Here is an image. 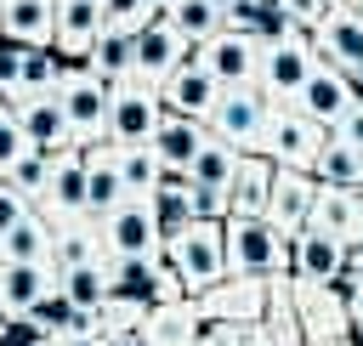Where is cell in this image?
<instances>
[{
    "mask_svg": "<svg viewBox=\"0 0 363 346\" xmlns=\"http://www.w3.org/2000/svg\"><path fill=\"white\" fill-rule=\"evenodd\" d=\"M227 272L233 278H289V238L261 216V221H238L227 216Z\"/></svg>",
    "mask_w": 363,
    "mask_h": 346,
    "instance_id": "1",
    "label": "cell"
},
{
    "mask_svg": "<svg viewBox=\"0 0 363 346\" xmlns=\"http://www.w3.org/2000/svg\"><path fill=\"white\" fill-rule=\"evenodd\" d=\"M164 261L187 284V295H204L210 284L227 278V221H193L182 238L164 244Z\"/></svg>",
    "mask_w": 363,
    "mask_h": 346,
    "instance_id": "2",
    "label": "cell"
},
{
    "mask_svg": "<svg viewBox=\"0 0 363 346\" xmlns=\"http://www.w3.org/2000/svg\"><path fill=\"white\" fill-rule=\"evenodd\" d=\"M159 119H164L159 85H147V79H136V74L119 79L113 96H108V147H153Z\"/></svg>",
    "mask_w": 363,
    "mask_h": 346,
    "instance_id": "3",
    "label": "cell"
},
{
    "mask_svg": "<svg viewBox=\"0 0 363 346\" xmlns=\"http://www.w3.org/2000/svg\"><path fill=\"white\" fill-rule=\"evenodd\" d=\"M204 125H210V136L227 142L233 153H261L267 125H272V102L261 96V85H227Z\"/></svg>",
    "mask_w": 363,
    "mask_h": 346,
    "instance_id": "4",
    "label": "cell"
},
{
    "mask_svg": "<svg viewBox=\"0 0 363 346\" xmlns=\"http://www.w3.org/2000/svg\"><path fill=\"white\" fill-rule=\"evenodd\" d=\"M312 68H318V57H312V34H289V40H272V45H261V96L272 102V108H295L301 102V91H306V79H312Z\"/></svg>",
    "mask_w": 363,
    "mask_h": 346,
    "instance_id": "5",
    "label": "cell"
},
{
    "mask_svg": "<svg viewBox=\"0 0 363 346\" xmlns=\"http://www.w3.org/2000/svg\"><path fill=\"white\" fill-rule=\"evenodd\" d=\"M108 96H113V85H108L102 74H91L85 62H74V68L62 74L57 102H62V113H68V125H74V142H79V147L108 142Z\"/></svg>",
    "mask_w": 363,
    "mask_h": 346,
    "instance_id": "6",
    "label": "cell"
},
{
    "mask_svg": "<svg viewBox=\"0 0 363 346\" xmlns=\"http://www.w3.org/2000/svg\"><path fill=\"white\" fill-rule=\"evenodd\" d=\"M238 164H244V153H233L227 142H204V153L187 164V176H193V216L199 221H227V199H233V182H238Z\"/></svg>",
    "mask_w": 363,
    "mask_h": 346,
    "instance_id": "7",
    "label": "cell"
},
{
    "mask_svg": "<svg viewBox=\"0 0 363 346\" xmlns=\"http://www.w3.org/2000/svg\"><path fill=\"white\" fill-rule=\"evenodd\" d=\"M323 142H329V130H323L318 119H306L301 108H272V125H267L261 153H267L278 170H312L318 153H323Z\"/></svg>",
    "mask_w": 363,
    "mask_h": 346,
    "instance_id": "8",
    "label": "cell"
},
{
    "mask_svg": "<svg viewBox=\"0 0 363 346\" xmlns=\"http://www.w3.org/2000/svg\"><path fill=\"white\" fill-rule=\"evenodd\" d=\"M193 62L210 68L221 91H227V85H255V79H261V40H255V34H238V28H221V34H210V40L193 51Z\"/></svg>",
    "mask_w": 363,
    "mask_h": 346,
    "instance_id": "9",
    "label": "cell"
},
{
    "mask_svg": "<svg viewBox=\"0 0 363 346\" xmlns=\"http://www.w3.org/2000/svg\"><path fill=\"white\" fill-rule=\"evenodd\" d=\"M182 62H193V40H187L170 17H153V23L136 28V79L164 85Z\"/></svg>",
    "mask_w": 363,
    "mask_h": 346,
    "instance_id": "10",
    "label": "cell"
},
{
    "mask_svg": "<svg viewBox=\"0 0 363 346\" xmlns=\"http://www.w3.org/2000/svg\"><path fill=\"white\" fill-rule=\"evenodd\" d=\"M267 295H272V284L267 278H221V284H210L204 295H193L199 301V312H204V323H261L267 318Z\"/></svg>",
    "mask_w": 363,
    "mask_h": 346,
    "instance_id": "11",
    "label": "cell"
},
{
    "mask_svg": "<svg viewBox=\"0 0 363 346\" xmlns=\"http://www.w3.org/2000/svg\"><path fill=\"white\" fill-rule=\"evenodd\" d=\"M295 312H301L306 346L346 340L352 335V306H346V289L340 284H295Z\"/></svg>",
    "mask_w": 363,
    "mask_h": 346,
    "instance_id": "12",
    "label": "cell"
},
{
    "mask_svg": "<svg viewBox=\"0 0 363 346\" xmlns=\"http://www.w3.org/2000/svg\"><path fill=\"white\" fill-rule=\"evenodd\" d=\"M96 227H102L108 255H159V250H164V244H159V221H153V199H125V204H113Z\"/></svg>",
    "mask_w": 363,
    "mask_h": 346,
    "instance_id": "13",
    "label": "cell"
},
{
    "mask_svg": "<svg viewBox=\"0 0 363 346\" xmlns=\"http://www.w3.org/2000/svg\"><path fill=\"white\" fill-rule=\"evenodd\" d=\"M102 28H108L102 0H57V40H51V51H57L68 68H74V62H91Z\"/></svg>",
    "mask_w": 363,
    "mask_h": 346,
    "instance_id": "14",
    "label": "cell"
},
{
    "mask_svg": "<svg viewBox=\"0 0 363 346\" xmlns=\"http://www.w3.org/2000/svg\"><path fill=\"white\" fill-rule=\"evenodd\" d=\"M312 57L323 68H340V74H357L363 68V11L352 6H335L318 28H312Z\"/></svg>",
    "mask_w": 363,
    "mask_h": 346,
    "instance_id": "15",
    "label": "cell"
},
{
    "mask_svg": "<svg viewBox=\"0 0 363 346\" xmlns=\"http://www.w3.org/2000/svg\"><path fill=\"white\" fill-rule=\"evenodd\" d=\"M312 204H318V176H312V170H278V182H272V204H267V221L295 244V238L312 227Z\"/></svg>",
    "mask_w": 363,
    "mask_h": 346,
    "instance_id": "16",
    "label": "cell"
},
{
    "mask_svg": "<svg viewBox=\"0 0 363 346\" xmlns=\"http://www.w3.org/2000/svg\"><path fill=\"white\" fill-rule=\"evenodd\" d=\"M57 289V261H0V312L28 318Z\"/></svg>",
    "mask_w": 363,
    "mask_h": 346,
    "instance_id": "17",
    "label": "cell"
},
{
    "mask_svg": "<svg viewBox=\"0 0 363 346\" xmlns=\"http://www.w3.org/2000/svg\"><path fill=\"white\" fill-rule=\"evenodd\" d=\"M340 272H346V244L329 238L323 227H306L289 244V278L295 284H340Z\"/></svg>",
    "mask_w": 363,
    "mask_h": 346,
    "instance_id": "18",
    "label": "cell"
},
{
    "mask_svg": "<svg viewBox=\"0 0 363 346\" xmlns=\"http://www.w3.org/2000/svg\"><path fill=\"white\" fill-rule=\"evenodd\" d=\"M0 40L23 51H51L57 40V0H0Z\"/></svg>",
    "mask_w": 363,
    "mask_h": 346,
    "instance_id": "19",
    "label": "cell"
},
{
    "mask_svg": "<svg viewBox=\"0 0 363 346\" xmlns=\"http://www.w3.org/2000/svg\"><path fill=\"white\" fill-rule=\"evenodd\" d=\"M306 119H318L323 130H335L352 108H357V96H352V79L340 74V68H312V79H306V91H301V102H295Z\"/></svg>",
    "mask_w": 363,
    "mask_h": 346,
    "instance_id": "20",
    "label": "cell"
},
{
    "mask_svg": "<svg viewBox=\"0 0 363 346\" xmlns=\"http://www.w3.org/2000/svg\"><path fill=\"white\" fill-rule=\"evenodd\" d=\"M159 96H164V113H187V119H210V108L221 102V85H216V74L210 68H199V62H182L164 85H159Z\"/></svg>",
    "mask_w": 363,
    "mask_h": 346,
    "instance_id": "21",
    "label": "cell"
},
{
    "mask_svg": "<svg viewBox=\"0 0 363 346\" xmlns=\"http://www.w3.org/2000/svg\"><path fill=\"white\" fill-rule=\"evenodd\" d=\"M11 113H17L23 136H28V147H40V153H68V147H79V142H74V125H68V113H62L57 96H34V102H23V108H11Z\"/></svg>",
    "mask_w": 363,
    "mask_h": 346,
    "instance_id": "22",
    "label": "cell"
},
{
    "mask_svg": "<svg viewBox=\"0 0 363 346\" xmlns=\"http://www.w3.org/2000/svg\"><path fill=\"white\" fill-rule=\"evenodd\" d=\"M312 227H323V233L340 238L346 250L363 244V187H318Z\"/></svg>",
    "mask_w": 363,
    "mask_h": 346,
    "instance_id": "23",
    "label": "cell"
},
{
    "mask_svg": "<svg viewBox=\"0 0 363 346\" xmlns=\"http://www.w3.org/2000/svg\"><path fill=\"white\" fill-rule=\"evenodd\" d=\"M272 182H278V164H272L267 153H244L238 182H233V199H227V216H238V221H261L267 204H272Z\"/></svg>",
    "mask_w": 363,
    "mask_h": 346,
    "instance_id": "24",
    "label": "cell"
},
{
    "mask_svg": "<svg viewBox=\"0 0 363 346\" xmlns=\"http://www.w3.org/2000/svg\"><path fill=\"white\" fill-rule=\"evenodd\" d=\"M147 340H153V346H199V340H204V312H199V301H193V295L159 301V306L147 312Z\"/></svg>",
    "mask_w": 363,
    "mask_h": 346,
    "instance_id": "25",
    "label": "cell"
},
{
    "mask_svg": "<svg viewBox=\"0 0 363 346\" xmlns=\"http://www.w3.org/2000/svg\"><path fill=\"white\" fill-rule=\"evenodd\" d=\"M204 142H210V125H204V119L164 113V119H159V136H153V153H159V164H170V170H187V164L204 153Z\"/></svg>",
    "mask_w": 363,
    "mask_h": 346,
    "instance_id": "26",
    "label": "cell"
},
{
    "mask_svg": "<svg viewBox=\"0 0 363 346\" xmlns=\"http://www.w3.org/2000/svg\"><path fill=\"white\" fill-rule=\"evenodd\" d=\"M113 204H125V182H119V159L108 142L85 147V216H108Z\"/></svg>",
    "mask_w": 363,
    "mask_h": 346,
    "instance_id": "27",
    "label": "cell"
},
{
    "mask_svg": "<svg viewBox=\"0 0 363 346\" xmlns=\"http://www.w3.org/2000/svg\"><path fill=\"white\" fill-rule=\"evenodd\" d=\"M85 68H91V74H102L108 85H119V79H130V74H136V34H130V28H113V23H108Z\"/></svg>",
    "mask_w": 363,
    "mask_h": 346,
    "instance_id": "28",
    "label": "cell"
},
{
    "mask_svg": "<svg viewBox=\"0 0 363 346\" xmlns=\"http://www.w3.org/2000/svg\"><path fill=\"white\" fill-rule=\"evenodd\" d=\"M261 329H267L272 346H306V335H301V312H295V278H272Z\"/></svg>",
    "mask_w": 363,
    "mask_h": 346,
    "instance_id": "29",
    "label": "cell"
},
{
    "mask_svg": "<svg viewBox=\"0 0 363 346\" xmlns=\"http://www.w3.org/2000/svg\"><path fill=\"white\" fill-rule=\"evenodd\" d=\"M312 176H318V187H363V153L346 147L340 136H329L318 164H312Z\"/></svg>",
    "mask_w": 363,
    "mask_h": 346,
    "instance_id": "30",
    "label": "cell"
},
{
    "mask_svg": "<svg viewBox=\"0 0 363 346\" xmlns=\"http://www.w3.org/2000/svg\"><path fill=\"white\" fill-rule=\"evenodd\" d=\"M113 159H119L125 199H153V193H159L164 164H159V153H153V147H113Z\"/></svg>",
    "mask_w": 363,
    "mask_h": 346,
    "instance_id": "31",
    "label": "cell"
},
{
    "mask_svg": "<svg viewBox=\"0 0 363 346\" xmlns=\"http://www.w3.org/2000/svg\"><path fill=\"white\" fill-rule=\"evenodd\" d=\"M0 255L6 261H51V221L40 210H28L6 238H0Z\"/></svg>",
    "mask_w": 363,
    "mask_h": 346,
    "instance_id": "32",
    "label": "cell"
},
{
    "mask_svg": "<svg viewBox=\"0 0 363 346\" xmlns=\"http://www.w3.org/2000/svg\"><path fill=\"white\" fill-rule=\"evenodd\" d=\"M147 301H125V295H108L102 306H96V335L102 340H125V335H142L147 329Z\"/></svg>",
    "mask_w": 363,
    "mask_h": 346,
    "instance_id": "33",
    "label": "cell"
},
{
    "mask_svg": "<svg viewBox=\"0 0 363 346\" xmlns=\"http://www.w3.org/2000/svg\"><path fill=\"white\" fill-rule=\"evenodd\" d=\"M51 170H57V153L28 147V153L11 164V176H6V182H11V187H17V193L34 204V210H40V204H45V193H51Z\"/></svg>",
    "mask_w": 363,
    "mask_h": 346,
    "instance_id": "34",
    "label": "cell"
},
{
    "mask_svg": "<svg viewBox=\"0 0 363 346\" xmlns=\"http://www.w3.org/2000/svg\"><path fill=\"white\" fill-rule=\"evenodd\" d=\"M159 17H170V23H176V28L193 40V51H199L210 34H221V11H216L210 0H170Z\"/></svg>",
    "mask_w": 363,
    "mask_h": 346,
    "instance_id": "35",
    "label": "cell"
},
{
    "mask_svg": "<svg viewBox=\"0 0 363 346\" xmlns=\"http://www.w3.org/2000/svg\"><path fill=\"white\" fill-rule=\"evenodd\" d=\"M57 289L74 306H102L108 301V261H96V267H62L57 272Z\"/></svg>",
    "mask_w": 363,
    "mask_h": 346,
    "instance_id": "36",
    "label": "cell"
},
{
    "mask_svg": "<svg viewBox=\"0 0 363 346\" xmlns=\"http://www.w3.org/2000/svg\"><path fill=\"white\" fill-rule=\"evenodd\" d=\"M193 193V187H187ZM187 193H153V221H159V244H170V238H182L199 216H193V199Z\"/></svg>",
    "mask_w": 363,
    "mask_h": 346,
    "instance_id": "37",
    "label": "cell"
},
{
    "mask_svg": "<svg viewBox=\"0 0 363 346\" xmlns=\"http://www.w3.org/2000/svg\"><path fill=\"white\" fill-rule=\"evenodd\" d=\"M23 153H28V136H23V125H17V113L6 108V113H0V182L11 176V164H17Z\"/></svg>",
    "mask_w": 363,
    "mask_h": 346,
    "instance_id": "38",
    "label": "cell"
},
{
    "mask_svg": "<svg viewBox=\"0 0 363 346\" xmlns=\"http://www.w3.org/2000/svg\"><path fill=\"white\" fill-rule=\"evenodd\" d=\"M272 6H278V11H284V17L295 23V28H301V34H312V28H318V23H323V17L335 11L329 0H272Z\"/></svg>",
    "mask_w": 363,
    "mask_h": 346,
    "instance_id": "39",
    "label": "cell"
},
{
    "mask_svg": "<svg viewBox=\"0 0 363 346\" xmlns=\"http://www.w3.org/2000/svg\"><path fill=\"white\" fill-rule=\"evenodd\" d=\"M102 11H108L113 28H130V34H136L142 23H153V11H147L142 0H102Z\"/></svg>",
    "mask_w": 363,
    "mask_h": 346,
    "instance_id": "40",
    "label": "cell"
},
{
    "mask_svg": "<svg viewBox=\"0 0 363 346\" xmlns=\"http://www.w3.org/2000/svg\"><path fill=\"white\" fill-rule=\"evenodd\" d=\"M51 335L34 323V318H6V329H0V346H45Z\"/></svg>",
    "mask_w": 363,
    "mask_h": 346,
    "instance_id": "41",
    "label": "cell"
},
{
    "mask_svg": "<svg viewBox=\"0 0 363 346\" xmlns=\"http://www.w3.org/2000/svg\"><path fill=\"white\" fill-rule=\"evenodd\" d=\"M28 210H34V204H28V199H23L11 182H0V238H6V233H11V227L28 216Z\"/></svg>",
    "mask_w": 363,
    "mask_h": 346,
    "instance_id": "42",
    "label": "cell"
},
{
    "mask_svg": "<svg viewBox=\"0 0 363 346\" xmlns=\"http://www.w3.org/2000/svg\"><path fill=\"white\" fill-rule=\"evenodd\" d=\"M329 136H340L346 147H357V153H363V108H352V113H346V119H340Z\"/></svg>",
    "mask_w": 363,
    "mask_h": 346,
    "instance_id": "43",
    "label": "cell"
},
{
    "mask_svg": "<svg viewBox=\"0 0 363 346\" xmlns=\"http://www.w3.org/2000/svg\"><path fill=\"white\" fill-rule=\"evenodd\" d=\"M340 278H363V244L346 250V272H340Z\"/></svg>",
    "mask_w": 363,
    "mask_h": 346,
    "instance_id": "44",
    "label": "cell"
},
{
    "mask_svg": "<svg viewBox=\"0 0 363 346\" xmlns=\"http://www.w3.org/2000/svg\"><path fill=\"white\" fill-rule=\"evenodd\" d=\"M346 79H352V96H357V108H363V68H357V74H346Z\"/></svg>",
    "mask_w": 363,
    "mask_h": 346,
    "instance_id": "45",
    "label": "cell"
},
{
    "mask_svg": "<svg viewBox=\"0 0 363 346\" xmlns=\"http://www.w3.org/2000/svg\"><path fill=\"white\" fill-rule=\"evenodd\" d=\"M210 6H216V11H221V17H227V11H233V6H238V0H210Z\"/></svg>",
    "mask_w": 363,
    "mask_h": 346,
    "instance_id": "46",
    "label": "cell"
},
{
    "mask_svg": "<svg viewBox=\"0 0 363 346\" xmlns=\"http://www.w3.org/2000/svg\"><path fill=\"white\" fill-rule=\"evenodd\" d=\"M142 6H147V11H153V17H159V11H164V6H170V0H142Z\"/></svg>",
    "mask_w": 363,
    "mask_h": 346,
    "instance_id": "47",
    "label": "cell"
},
{
    "mask_svg": "<svg viewBox=\"0 0 363 346\" xmlns=\"http://www.w3.org/2000/svg\"><path fill=\"white\" fill-rule=\"evenodd\" d=\"M318 346H357V340H352V335H346V340H318Z\"/></svg>",
    "mask_w": 363,
    "mask_h": 346,
    "instance_id": "48",
    "label": "cell"
},
{
    "mask_svg": "<svg viewBox=\"0 0 363 346\" xmlns=\"http://www.w3.org/2000/svg\"><path fill=\"white\" fill-rule=\"evenodd\" d=\"M0 329H6V312H0Z\"/></svg>",
    "mask_w": 363,
    "mask_h": 346,
    "instance_id": "49",
    "label": "cell"
},
{
    "mask_svg": "<svg viewBox=\"0 0 363 346\" xmlns=\"http://www.w3.org/2000/svg\"><path fill=\"white\" fill-rule=\"evenodd\" d=\"M45 346H62V340H45Z\"/></svg>",
    "mask_w": 363,
    "mask_h": 346,
    "instance_id": "50",
    "label": "cell"
},
{
    "mask_svg": "<svg viewBox=\"0 0 363 346\" xmlns=\"http://www.w3.org/2000/svg\"><path fill=\"white\" fill-rule=\"evenodd\" d=\"M0 108H6V102H0Z\"/></svg>",
    "mask_w": 363,
    "mask_h": 346,
    "instance_id": "51",
    "label": "cell"
},
{
    "mask_svg": "<svg viewBox=\"0 0 363 346\" xmlns=\"http://www.w3.org/2000/svg\"><path fill=\"white\" fill-rule=\"evenodd\" d=\"M0 113H6V108H0Z\"/></svg>",
    "mask_w": 363,
    "mask_h": 346,
    "instance_id": "52",
    "label": "cell"
}]
</instances>
